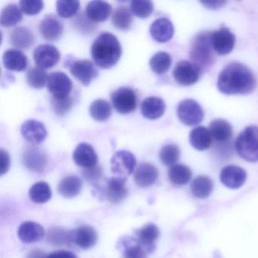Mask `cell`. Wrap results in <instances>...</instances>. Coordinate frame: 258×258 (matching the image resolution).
Instances as JSON below:
<instances>
[{"label": "cell", "instance_id": "6da1fadb", "mask_svg": "<svg viewBox=\"0 0 258 258\" xmlns=\"http://www.w3.org/2000/svg\"><path fill=\"white\" fill-rule=\"evenodd\" d=\"M254 75L241 63L232 62L220 72L217 88L223 94L247 95L256 88Z\"/></svg>", "mask_w": 258, "mask_h": 258}, {"label": "cell", "instance_id": "7a4b0ae2", "mask_svg": "<svg viewBox=\"0 0 258 258\" xmlns=\"http://www.w3.org/2000/svg\"><path fill=\"white\" fill-rule=\"evenodd\" d=\"M91 54L98 67L108 69L117 64L121 56L122 48L114 34L102 33L95 40Z\"/></svg>", "mask_w": 258, "mask_h": 258}, {"label": "cell", "instance_id": "3957f363", "mask_svg": "<svg viewBox=\"0 0 258 258\" xmlns=\"http://www.w3.org/2000/svg\"><path fill=\"white\" fill-rule=\"evenodd\" d=\"M211 34L212 33L208 31L198 34L193 40L190 49V56L193 62L202 69L211 67L215 61Z\"/></svg>", "mask_w": 258, "mask_h": 258}, {"label": "cell", "instance_id": "277c9868", "mask_svg": "<svg viewBox=\"0 0 258 258\" xmlns=\"http://www.w3.org/2000/svg\"><path fill=\"white\" fill-rule=\"evenodd\" d=\"M235 147L243 159L248 162L258 161V126L246 127L237 137Z\"/></svg>", "mask_w": 258, "mask_h": 258}, {"label": "cell", "instance_id": "5b68a950", "mask_svg": "<svg viewBox=\"0 0 258 258\" xmlns=\"http://www.w3.org/2000/svg\"><path fill=\"white\" fill-rule=\"evenodd\" d=\"M113 106L120 114H126L135 111L137 106L136 92L130 87H120L111 96Z\"/></svg>", "mask_w": 258, "mask_h": 258}, {"label": "cell", "instance_id": "8992f818", "mask_svg": "<svg viewBox=\"0 0 258 258\" xmlns=\"http://www.w3.org/2000/svg\"><path fill=\"white\" fill-rule=\"evenodd\" d=\"M177 116L186 126H196L204 119V111L201 105L193 99H185L178 105Z\"/></svg>", "mask_w": 258, "mask_h": 258}, {"label": "cell", "instance_id": "52a82bcc", "mask_svg": "<svg viewBox=\"0 0 258 258\" xmlns=\"http://www.w3.org/2000/svg\"><path fill=\"white\" fill-rule=\"evenodd\" d=\"M137 166L135 155L128 151H118L113 155L111 161V170L117 177L126 179L132 174Z\"/></svg>", "mask_w": 258, "mask_h": 258}, {"label": "cell", "instance_id": "ba28073f", "mask_svg": "<svg viewBox=\"0 0 258 258\" xmlns=\"http://www.w3.org/2000/svg\"><path fill=\"white\" fill-rule=\"evenodd\" d=\"M202 72V69L196 63L182 61L176 64L173 75L177 84L182 86H191L199 81Z\"/></svg>", "mask_w": 258, "mask_h": 258}, {"label": "cell", "instance_id": "9c48e42d", "mask_svg": "<svg viewBox=\"0 0 258 258\" xmlns=\"http://www.w3.org/2000/svg\"><path fill=\"white\" fill-rule=\"evenodd\" d=\"M47 89L52 97L61 98L70 96L72 82L67 75L61 72H55L49 75Z\"/></svg>", "mask_w": 258, "mask_h": 258}, {"label": "cell", "instance_id": "30bf717a", "mask_svg": "<svg viewBox=\"0 0 258 258\" xmlns=\"http://www.w3.org/2000/svg\"><path fill=\"white\" fill-rule=\"evenodd\" d=\"M60 58L59 51L52 45H40L34 51V61L43 69H52L58 64Z\"/></svg>", "mask_w": 258, "mask_h": 258}, {"label": "cell", "instance_id": "8fae6325", "mask_svg": "<svg viewBox=\"0 0 258 258\" xmlns=\"http://www.w3.org/2000/svg\"><path fill=\"white\" fill-rule=\"evenodd\" d=\"M211 40L214 52L220 55L230 53L235 46V35L228 28H222L213 32Z\"/></svg>", "mask_w": 258, "mask_h": 258}, {"label": "cell", "instance_id": "7c38bea8", "mask_svg": "<svg viewBox=\"0 0 258 258\" xmlns=\"http://www.w3.org/2000/svg\"><path fill=\"white\" fill-rule=\"evenodd\" d=\"M70 72L75 79L84 84L89 86L98 76L97 69L90 60H77L70 66Z\"/></svg>", "mask_w": 258, "mask_h": 258}, {"label": "cell", "instance_id": "4fadbf2b", "mask_svg": "<svg viewBox=\"0 0 258 258\" xmlns=\"http://www.w3.org/2000/svg\"><path fill=\"white\" fill-rule=\"evenodd\" d=\"M247 179V173L244 169L235 165H228L222 169L220 182L231 189L241 188Z\"/></svg>", "mask_w": 258, "mask_h": 258}, {"label": "cell", "instance_id": "5bb4252c", "mask_svg": "<svg viewBox=\"0 0 258 258\" xmlns=\"http://www.w3.org/2000/svg\"><path fill=\"white\" fill-rule=\"evenodd\" d=\"M22 137L26 141L33 145L43 143L47 137V131L41 122L36 120H28L21 128Z\"/></svg>", "mask_w": 258, "mask_h": 258}, {"label": "cell", "instance_id": "9a60e30c", "mask_svg": "<svg viewBox=\"0 0 258 258\" xmlns=\"http://www.w3.org/2000/svg\"><path fill=\"white\" fill-rule=\"evenodd\" d=\"M127 195L126 179L116 176L108 179L105 188V196L110 203H120L126 199Z\"/></svg>", "mask_w": 258, "mask_h": 258}, {"label": "cell", "instance_id": "2e32d148", "mask_svg": "<svg viewBox=\"0 0 258 258\" xmlns=\"http://www.w3.org/2000/svg\"><path fill=\"white\" fill-rule=\"evenodd\" d=\"M75 164L84 169L95 167L98 163V156L94 149L88 143H80L73 154Z\"/></svg>", "mask_w": 258, "mask_h": 258}, {"label": "cell", "instance_id": "e0dca14e", "mask_svg": "<svg viewBox=\"0 0 258 258\" xmlns=\"http://www.w3.org/2000/svg\"><path fill=\"white\" fill-rule=\"evenodd\" d=\"M23 163L30 170L40 173L46 167L47 156L43 150L32 146L28 148L24 152Z\"/></svg>", "mask_w": 258, "mask_h": 258}, {"label": "cell", "instance_id": "ac0fdd59", "mask_svg": "<svg viewBox=\"0 0 258 258\" xmlns=\"http://www.w3.org/2000/svg\"><path fill=\"white\" fill-rule=\"evenodd\" d=\"M40 32L45 40L56 41L63 34L62 23L53 15L44 17L40 24Z\"/></svg>", "mask_w": 258, "mask_h": 258}, {"label": "cell", "instance_id": "d6986e66", "mask_svg": "<svg viewBox=\"0 0 258 258\" xmlns=\"http://www.w3.org/2000/svg\"><path fill=\"white\" fill-rule=\"evenodd\" d=\"M152 38L158 43H167L174 34L173 23L167 18H160L155 20L150 27Z\"/></svg>", "mask_w": 258, "mask_h": 258}, {"label": "cell", "instance_id": "ffe728a7", "mask_svg": "<svg viewBox=\"0 0 258 258\" xmlns=\"http://www.w3.org/2000/svg\"><path fill=\"white\" fill-rule=\"evenodd\" d=\"M45 229L41 225L33 221L22 223L18 230L21 241L26 244L41 241L45 236Z\"/></svg>", "mask_w": 258, "mask_h": 258}, {"label": "cell", "instance_id": "44dd1931", "mask_svg": "<svg viewBox=\"0 0 258 258\" xmlns=\"http://www.w3.org/2000/svg\"><path fill=\"white\" fill-rule=\"evenodd\" d=\"M98 234L92 226H82L73 230L74 244L84 250L94 247L97 242Z\"/></svg>", "mask_w": 258, "mask_h": 258}, {"label": "cell", "instance_id": "7402d4cb", "mask_svg": "<svg viewBox=\"0 0 258 258\" xmlns=\"http://www.w3.org/2000/svg\"><path fill=\"white\" fill-rule=\"evenodd\" d=\"M158 177V170L153 164L149 163L140 164L134 173V181L138 186L142 188H146L153 185Z\"/></svg>", "mask_w": 258, "mask_h": 258}, {"label": "cell", "instance_id": "603a6c76", "mask_svg": "<svg viewBox=\"0 0 258 258\" xmlns=\"http://www.w3.org/2000/svg\"><path fill=\"white\" fill-rule=\"evenodd\" d=\"M3 62L6 69L12 72H23L28 67L26 55L19 49H9L4 52Z\"/></svg>", "mask_w": 258, "mask_h": 258}, {"label": "cell", "instance_id": "cb8c5ba5", "mask_svg": "<svg viewBox=\"0 0 258 258\" xmlns=\"http://www.w3.org/2000/svg\"><path fill=\"white\" fill-rule=\"evenodd\" d=\"M112 8L105 1H91L89 3L86 10L87 17L94 22H103L109 18Z\"/></svg>", "mask_w": 258, "mask_h": 258}, {"label": "cell", "instance_id": "d4e9b609", "mask_svg": "<svg viewBox=\"0 0 258 258\" xmlns=\"http://www.w3.org/2000/svg\"><path fill=\"white\" fill-rule=\"evenodd\" d=\"M137 240L146 251L155 250V242L160 235L159 229L156 225L154 223L146 225L137 231Z\"/></svg>", "mask_w": 258, "mask_h": 258}, {"label": "cell", "instance_id": "484cf974", "mask_svg": "<svg viewBox=\"0 0 258 258\" xmlns=\"http://www.w3.org/2000/svg\"><path fill=\"white\" fill-rule=\"evenodd\" d=\"M165 108L164 100L155 96L145 99L141 105L142 114L150 120H156L161 117L164 114Z\"/></svg>", "mask_w": 258, "mask_h": 258}, {"label": "cell", "instance_id": "4316f807", "mask_svg": "<svg viewBox=\"0 0 258 258\" xmlns=\"http://www.w3.org/2000/svg\"><path fill=\"white\" fill-rule=\"evenodd\" d=\"M212 140L209 129L205 126H197L190 132L189 143L196 150L205 151L209 149Z\"/></svg>", "mask_w": 258, "mask_h": 258}, {"label": "cell", "instance_id": "83f0119b", "mask_svg": "<svg viewBox=\"0 0 258 258\" xmlns=\"http://www.w3.org/2000/svg\"><path fill=\"white\" fill-rule=\"evenodd\" d=\"M209 131L213 140L217 143H226L232 135V126L223 119L213 120L210 124Z\"/></svg>", "mask_w": 258, "mask_h": 258}, {"label": "cell", "instance_id": "f1b7e54d", "mask_svg": "<svg viewBox=\"0 0 258 258\" xmlns=\"http://www.w3.org/2000/svg\"><path fill=\"white\" fill-rule=\"evenodd\" d=\"M11 44L19 49H28L34 43V36L31 30L19 27L12 31L10 35Z\"/></svg>", "mask_w": 258, "mask_h": 258}, {"label": "cell", "instance_id": "f546056e", "mask_svg": "<svg viewBox=\"0 0 258 258\" xmlns=\"http://www.w3.org/2000/svg\"><path fill=\"white\" fill-rule=\"evenodd\" d=\"M82 189V181L77 176H69L60 182L58 190L66 199H72L80 194Z\"/></svg>", "mask_w": 258, "mask_h": 258}, {"label": "cell", "instance_id": "4dcf8cb0", "mask_svg": "<svg viewBox=\"0 0 258 258\" xmlns=\"http://www.w3.org/2000/svg\"><path fill=\"white\" fill-rule=\"evenodd\" d=\"M214 189V182L207 176H199L193 180L191 185V192L198 199H207Z\"/></svg>", "mask_w": 258, "mask_h": 258}, {"label": "cell", "instance_id": "1f68e13d", "mask_svg": "<svg viewBox=\"0 0 258 258\" xmlns=\"http://www.w3.org/2000/svg\"><path fill=\"white\" fill-rule=\"evenodd\" d=\"M23 12L16 4H10L3 9L0 16V24L4 28L15 26L23 19Z\"/></svg>", "mask_w": 258, "mask_h": 258}, {"label": "cell", "instance_id": "d6a6232c", "mask_svg": "<svg viewBox=\"0 0 258 258\" xmlns=\"http://www.w3.org/2000/svg\"><path fill=\"white\" fill-rule=\"evenodd\" d=\"M29 197L34 203H46L52 197V190L47 182L40 181L36 182L30 188Z\"/></svg>", "mask_w": 258, "mask_h": 258}, {"label": "cell", "instance_id": "836d02e7", "mask_svg": "<svg viewBox=\"0 0 258 258\" xmlns=\"http://www.w3.org/2000/svg\"><path fill=\"white\" fill-rule=\"evenodd\" d=\"M169 179L176 185H183L188 183L191 178V170L183 164H175L169 170Z\"/></svg>", "mask_w": 258, "mask_h": 258}, {"label": "cell", "instance_id": "e575fe53", "mask_svg": "<svg viewBox=\"0 0 258 258\" xmlns=\"http://www.w3.org/2000/svg\"><path fill=\"white\" fill-rule=\"evenodd\" d=\"M132 12L126 7H119L115 9L112 15V23L117 29L128 30L133 23Z\"/></svg>", "mask_w": 258, "mask_h": 258}, {"label": "cell", "instance_id": "d590c367", "mask_svg": "<svg viewBox=\"0 0 258 258\" xmlns=\"http://www.w3.org/2000/svg\"><path fill=\"white\" fill-rule=\"evenodd\" d=\"M47 241L57 246L74 244L73 231L66 230L62 228H52L48 232Z\"/></svg>", "mask_w": 258, "mask_h": 258}, {"label": "cell", "instance_id": "8d00e7d4", "mask_svg": "<svg viewBox=\"0 0 258 258\" xmlns=\"http://www.w3.org/2000/svg\"><path fill=\"white\" fill-rule=\"evenodd\" d=\"M90 115L97 121H105L111 115V108L105 99L95 100L90 107Z\"/></svg>", "mask_w": 258, "mask_h": 258}, {"label": "cell", "instance_id": "74e56055", "mask_svg": "<svg viewBox=\"0 0 258 258\" xmlns=\"http://www.w3.org/2000/svg\"><path fill=\"white\" fill-rule=\"evenodd\" d=\"M171 63V56L165 52H157L149 61L151 69L157 75L166 73L170 69Z\"/></svg>", "mask_w": 258, "mask_h": 258}, {"label": "cell", "instance_id": "f35d334b", "mask_svg": "<svg viewBox=\"0 0 258 258\" xmlns=\"http://www.w3.org/2000/svg\"><path fill=\"white\" fill-rule=\"evenodd\" d=\"M48 76L44 69L34 67L30 69L27 73V82L35 89H41L47 84Z\"/></svg>", "mask_w": 258, "mask_h": 258}, {"label": "cell", "instance_id": "ab89813d", "mask_svg": "<svg viewBox=\"0 0 258 258\" xmlns=\"http://www.w3.org/2000/svg\"><path fill=\"white\" fill-rule=\"evenodd\" d=\"M81 3L76 0H60L56 2V10L58 16L63 19L73 17L78 13Z\"/></svg>", "mask_w": 258, "mask_h": 258}, {"label": "cell", "instance_id": "60d3db41", "mask_svg": "<svg viewBox=\"0 0 258 258\" xmlns=\"http://www.w3.org/2000/svg\"><path fill=\"white\" fill-rule=\"evenodd\" d=\"M159 156L164 165L173 167L179 161L180 150L176 145H166L161 149Z\"/></svg>", "mask_w": 258, "mask_h": 258}, {"label": "cell", "instance_id": "b9f144b4", "mask_svg": "<svg viewBox=\"0 0 258 258\" xmlns=\"http://www.w3.org/2000/svg\"><path fill=\"white\" fill-rule=\"evenodd\" d=\"M124 245L123 256L124 258H146V250L140 244L138 240L129 238L123 243Z\"/></svg>", "mask_w": 258, "mask_h": 258}, {"label": "cell", "instance_id": "7bdbcfd3", "mask_svg": "<svg viewBox=\"0 0 258 258\" xmlns=\"http://www.w3.org/2000/svg\"><path fill=\"white\" fill-rule=\"evenodd\" d=\"M131 10L137 17L146 19L153 13L154 4L151 1H132Z\"/></svg>", "mask_w": 258, "mask_h": 258}, {"label": "cell", "instance_id": "ee69618b", "mask_svg": "<svg viewBox=\"0 0 258 258\" xmlns=\"http://www.w3.org/2000/svg\"><path fill=\"white\" fill-rule=\"evenodd\" d=\"M51 105L55 114L64 115L72 108L73 99L71 96L61 98L52 97L51 99Z\"/></svg>", "mask_w": 258, "mask_h": 258}, {"label": "cell", "instance_id": "f6af8a7d", "mask_svg": "<svg viewBox=\"0 0 258 258\" xmlns=\"http://www.w3.org/2000/svg\"><path fill=\"white\" fill-rule=\"evenodd\" d=\"M21 10L28 16H35L39 14L44 7L41 0H22L19 3Z\"/></svg>", "mask_w": 258, "mask_h": 258}, {"label": "cell", "instance_id": "bcb514c9", "mask_svg": "<svg viewBox=\"0 0 258 258\" xmlns=\"http://www.w3.org/2000/svg\"><path fill=\"white\" fill-rule=\"evenodd\" d=\"M74 25L80 32L84 34H92L96 28V25L87 17V15L84 16V13H81L75 18Z\"/></svg>", "mask_w": 258, "mask_h": 258}, {"label": "cell", "instance_id": "7dc6e473", "mask_svg": "<svg viewBox=\"0 0 258 258\" xmlns=\"http://www.w3.org/2000/svg\"><path fill=\"white\" fill-rule=\"evenodd\" d=\"M83 175L87 182L92 185H96L102 179L103 172L100 167L96 165L90 168L84 169Z\"/></svg>", "mask_w": 258, "mask_h": 258}, {"label": "cell", "instance_id": "c3c4849f", "mask_svg": "<svg viewBox=\"0 0 258 258\" xmlns=\"http://www.w3.org/2000/svg\"><path fill=\"white\" fill-rule=\"evenodd\" d=\"M11 159L8 152L4 149H0V174L4 176L10 170Z\"/></svg>", "mask_w": 258, "mask_h": 258}, {"label": "cell", "instance_id": "681fc988", "mask_svg": "<svg viewBox=\"0 0 258 258\" xmlns=\"http://www.w3.org/2000/svg\"><path fill=\"white\" fill-rule=\"evenodd\" d=\"M47 258H78V256L69 250H58L48 255Z\"/></svg>", "mask_w": 258, "mask_h": 258}, {"label": "cell", "instance_id": "f907efd6", "mask_svg": "<svg viewBox=\"0 0 258 258\" xmlns=\"http://www.w3.org/2000/svg\"><path fill=\"white\" fill-rule=\"evenodd\" d=\"M202 4L205 6V7L210 10H217V9L221 8L226 2L224 1H211V2H202Z\"/></svg>", "mask_w": 258, "mask_h": 258}, {"label": "cell", "instance_id": "816d5d0a", "mask_svg": "<svg viewBox=\"0 0 258 258\" xmlns=\"http://www.w3.org/2000/svg\"><path fill=\"white\" fill-rule=\"evenodd\" d=\"M48 255L40 249H34L28 253L27 258H47Z\"/></svg>", "mask_w": 258, "mask_h": 258}]
</instances>
